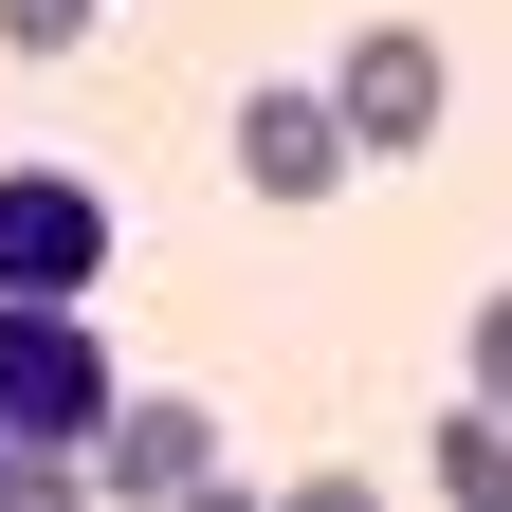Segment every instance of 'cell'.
I'll return each instance as SVG.
<instances>
[{
    "mask_svg": "<svg viewBox=\"0 0 512 512\" xmlns=\"http://www.w3.org/2000/svg\"><path fill=\"white\" fill-rule=\"evenodd\" d=\"M110 421V330H92V293H0V439H74Z\"/></svg>",
    "mask_w": 512,
    "mask_h": 512,
    "instance_id": "6da1fadb",
    "label": "cell"
},
{
    "mask_svg": "<svg viewBox=\"0 0 512 512\" xmlns=\"http://www.w3.org/2000/svg\"><path fill=\"white\" fill-rule=\"evenodd\" d=\"M439 494H458V512H512V421H494V403L439 421Z\"/></svg>",
    "mask_w": 512,
    "mask_h": 512,
    "instance_id": "8992f818",
    "label": "cell"
},
{
    "mask_svg": "<svg viewBox=\"0 0 512 512\" xmlns=\"http://www.w3.org/2000/svg\"><path fill=\"white\" fill-rule=\"evenodd\" d=\"M439 92H458V55H439L421 19H366L330 55V128H348V165H421L439 147Z\"/></svg>",
    "mask_w": 512,
    "mask_h": 512,
    "instance_id": "7a4b0ae2",
    "label": "cell"
},
{
    "mask_svg": "<svg viewBox=\"0 0 512 512\" xmlns=\"http://www.w3.org/2000/svg\"><path fill=\"white\" fill-rule=\"evenodd\" d=\"M238 183H256V202H330V183H348V128H330V92L256 74V92H238Z\"/></svg>",
    "mask_w": 512,
    "mask_h": 512,
    "instance_id": "5b68a950",
    "label": "cell"
},
{
    "mask_svg": "<svg viewBox=\"0 0 512 512\" xmlns=\"http://www.w3.org/2000/svg\"><path fill=\"white\" fill-rule=\"evenodd\" d=\"M0 37H19V55H92V37H110V0H0Z\"/></svg>",
    "mask_w": 512,
    "mask_h": 512,
    "instance_id": "52a82bcc",
    "label": "cell"
},
{
    "mask_svg": "<svg viewBox=\"0 0 512 512\" xmlns=\"http://www.w3.org/2000/svg\"><path fill=\"white\" fill-rule=\"evenodd\" d=\"M458 384H476V403L512 421V293H476V330H458Z\"/></svg>",
    "mask_w": 512,
    "mask_h": 512,
    "instance_id": "ba28073f",
    "label": "cell"
},
{
    "mask_svg": "<svg viewBox=\"0 0 512 512\" xmlns=\"http://www.w3.org/2000/svg\"><path fill=\"white\" fill-rule=\"evenodd\" d=\"M92 275H110V183L0 165V293H92Z\"/></svg>",
    "mask_w": 512,
    "mask_h": 512,
    "instance_id": "3957f363",
    "label": "cell"
},
{
    "mask_svg": "<svg viewBox=\"0 0 512 512\" xmlns=\"http://www.w3.org/2000/svg\"><path fill=\"white\" fill-rule=\"evenodd\" d=\"M74 458H92V494L165 512V494H202V476H220V421L183 403V384H110V421L74 439Z\"/></svg>",
    "mask_w": 512,
    "mask_h": 512,
    "instance_id": "277c9868",
    "label": "cell"
}]
</instances>
